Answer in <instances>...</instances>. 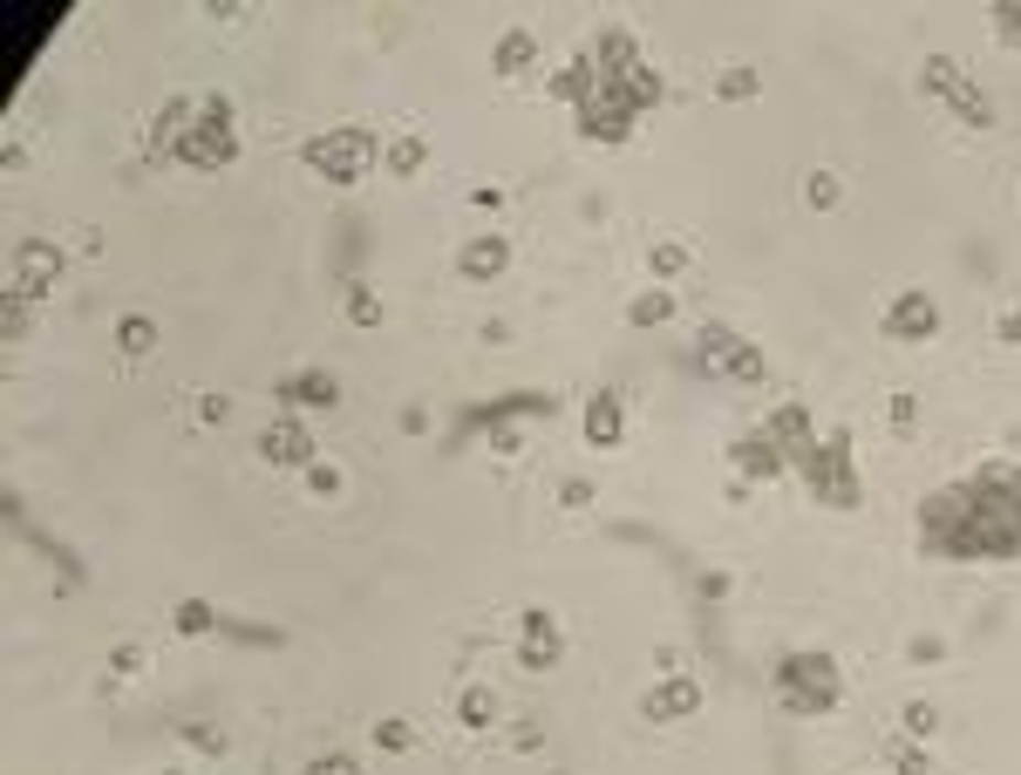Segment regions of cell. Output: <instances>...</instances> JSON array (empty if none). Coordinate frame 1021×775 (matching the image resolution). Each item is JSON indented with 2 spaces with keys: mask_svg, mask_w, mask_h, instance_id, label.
Returning <instances> with one entry per match:
<instances>
[{
  "mask_svg": "<svg viewBox=\"0 0 1021 775\" xmlns=\"http://www.w3.org/2000/svg\"><path fill=\"white\" fill-rule=\"evenodd\" d=\"M920 545L933 558H980L1001 564L1021 551V470L988 463L967 483H947L920 504Z\"/></svg>",
  "mask_w": 1021,
  "mask_h": 775,
  "instance_id": "cell-1",
  "label": "cell"
},
{
  "mask_svg": "<svg viewBox=\"0 0 1021 775\" xmlns=\"http://www.w3.org/2000/svg\"><path fill=\"white\" fill-rule=\"evenodd\" d=\"M804 476V489L817 504H831V510H851V504H866V483H858V456H851V435L838 429V435H824L817 442V456L797 470Z\"/></svg>",
  "mask_w": 1021,
  "mask_h": 775,
  "instance_id": "cell-2",
  "label": "cell"
},
{
  "mask_svg": "<svg viewBox=\"0 0 1021 775\" xmlns=\"http://www.w3.org/2000/svg\"><path fill=\"white\" fill-rule=\"evenodd\" d=\"M776 701L791 714H831L838 708V667L824 660V653H791V660L776 667Z\"/></svg>",
  "mask_w": 1021,
  "mask_h": 775,
  "instance_id": "cell-3",
  "label": "cell"
},
{
  "mask_svg": "<svg viewBox=\"0 0 1021 775\" xmlns=\"http://www.w3.org/2000/svg\"><path fill=\"white\" fill-rule=\"evenodd\" d=\"M178 163H191V171H225L232 150H239V137H232V109L212 96L205 109H191V122L178 130Z\"/></svg>",
  "mask_w": 1021,
  "mask_h": 775,
  "instance_id": "cell-4",
  "label": "cell"
},
{
  "mask_svg": "<svg viewBox=\"0 0 1021 775\" xmlns=\"http://www.w3.org/2000/svg\"><path fill=\"white\" fill-rule=\"evenodd\" d=\"M307 163L321 177H334V184H355V177H368V163H375V137L362 130V122H341V130L307 143Z\"/></svg>",
  "mask_w": 1021,
  "mask_h": 775,
  "instance_id": "cell-5",
  "label": "cell"
},
{
  "mask_svg": "<svg viewBox=\"0 0 1021 775\" xmlns=\"http://www.w3.org/2000/svg\"><path fill=\"white\" fill-rule=\"evenodd\" d=\"M695 367L701 375H722V381H763V354L750 341H735L729 326H709V334L695 341Z\"/></svg>",
  "mask_w": 1021,
  "mask_h": 775,
  "instance_id": "cell-6",
  "label": "cell"
},
{
  "mask_svg": "<svg viewBox=\"0 0 1021 775\" xmlns=\"http://www.w3.org/2000/svg\"><path fill=\"white\" fill-rule=\"evenodd\" d=\"M926 89H933V96H947V103H954V116H967L974 130H988V122H995V103L980 96L974 82L947 62V55H926Z\"/></svg>",
  "mask_w": 1021,
  "mask_h": 775,
  "instance_id": "cell-7",
  "label": "cell"
},
{
  "mask_svg": "<svg viewBox=\"0 0 1021 775\" xmlns=\"http://www.w3.org/2000/svg\"><path fill=\"white\" fill-rule=\"evenodd\" d=\"M933 326H939V306L920 293V286L885 306V341H933Z\"/></svg>",
  "mask_w": 1021,
  "mask_h": 775,
  "instance_id": "cell-8",
  "label": "cell"
},
{
  "mask_svg": "<svg viewBox=\"0 0 1021 775\" xmlns=\"http://www.w3.org/2000/svg\"><path fill=\"white\" fill-rule=\"evenodd\" d=\"M55 279H62V252H55V245H21V252H14V300L21 293H49Z\"/></svg>",
  "mask_w": 1021,
  "mask_h": 775,
  "instance_id": "cell-9",
  "label": "cell"
},
{
  "mask_svg": "<svg viewBox=\"0 0 1021 775\" xmlns=\"http://www.w3.org/2000/svg\"><path fill=\"white\" fill-rule=\"evenodd\" d=\"M701 708V687L688 680V674H675V680H660L647 701H641V714L647 721H681V714H695Z\"/></svg>",
  "mask_w": 1021,
  "mask_h": 775,
  "instance_id": "cell-10",
  "label": "cell"
},
{
  "mask_svg": "<svg viewBox=\"0 0 1021 775\" xmlns=\"http://www.w3.org/2000/svg\"><path fill=\"white\" fill-rule=\"evenodd\" d=\"M259 449H266V463H307V456H313V435H307L300 422H272V429L259 435Z\"/></svg>",
  "mask_w": 1021,
  "mask_h": 775,
  "instance_id": "cell-11",
  "label": "cell"
},
{
  "mask_svg": "<svg viewBox=\"0 0 1021 775\" xmlns=\"http://www.w3.org/2000/svg\"><path fill=\"white\" fill-rule=\"evenodd\" d=\"M518 646H525V660H531V667H552V660H559V626H552V612H525Z\"/></svg>",
  "mask_w": 1021,
  "mask_h": 775,
  "instance_id": "cell-12",
  "label": "cell"
},
{
  "mask_svg": "<svg viewBox=\"0 0 1021 775\" xmlns=\"http://www.w3.org/2000/svg\"><path fill=\"white\" fill-rule=\"evenodd\" d=\"M620 429H626V416H620V395H600L593 408H585V442L613 449V442H620Z\"/></svg>",
  "mask_w": 1021,
  "mask_h": 775,
  "instance_id": "cell-13",
  "label": "cell"
},
{
  "mask_svg": "<svg viewBox=\"0 0 1021 775\" xmlns=\"http://www.w3.org/2000/svg\"><path fill=\"white\" fill-rule=\"evenodd\" d=\"M293 408H334L341 401V388H334V375H293L287 388H280Z\"/></svg>",
  "mask_w": 1021,
  "mask_h": 775,
  "instance_id": "cell-14",
  "label": "cell"
},
{
  "mask_svg": "<svg viewBox=\"0 0 1021 775\" xmlns=\"http://www.w3.org/2000/svg\"><path fill=\"white\" fill-rule=\"evenodd\" d=\"M525 62H538V41H531L525 28H511V34L497 41V75H525Z\"/></svg>",
  "mask_w": 1021,
  "mask_h": 775,
  "instance_id": "cell-15",
  "label": "cell"
},
{
  "mask_svg": "<svg viewBox=\"0 0 1021 775\" xmlns=\"http://www.w3.org/2000/svg\"><path fill=\"white\" fill-rule=\"evenodd\" d=\"M463 272H470V279H497V272H504V238H477V245L463 252Z\"/></svg>",
  "mask_w": 1021,
  "mask_h": 775,
  "instance_id": "cell-16",
  "label": "cell"
},
{
  "mask_svg": "<svg viewBox=\"0 0 1021 775\" xmlns=\"http://www.w3.org/2000/svg\"><path fill=\"white\" fill-rule=\"evenodd\" d=\"M735 463L750 470V476H776V470H783V456H776V442H770V435H750V442L735 449Z\"/></svg>",
  "mask_w": 1021,
  "mask_h": 775,
  "instance_id": "cell-17",
  "label": "cell"
},
{
  "mask_svg": "<svg viewBox=\"0 0 1021 775\" xmlns=\"http://www.w3.org/2000/svg\"><path fill=\"white\" fill-rule=\"evenodd\" d=\"M116 341H123V354H150V341H157V326H150L143 313H130L123 326H116Z\"/></svg>",
  "mask_w": 1021,
  "mask_h": 775,
  "instance_id": "cell-18",
  "label": "cell"
},
{
  "mask_svg": "<svg viewBox=\"0 0 1021 775\" xmlns=\"http://www.w3.org/2000/svg\"><path fill=\"white\" fill-rule=\"evenodd\" d=\"M667 313H675V293H641V300H634V320H641V326H660Z\"/></svg>",
  "mask_w": 1021,
  "mask_h": 775,
  "instance_id": "cell-19",
  "label": "cell"
},
{
  "mask_svg": "<svg viewBox=\"0 0 1021 775\" xmlns=\"http://www.w3.org/2000/svg\"><path fill=\"white\" fill-rule=\"evenodd\" d=\"M995 34L1008 41V49H1021V0H1001L995 8Z\"/></svg>",
  "mask_w": 1021,
  "mask_h": 775,
  "instance_id": "cell-20",
  "label": "cell"
},
{
  "mask_svg": "<svg viewBox=\"0 0 1021 775\" xmlns=\"http://www.w3.org/2000/svg\"><path fill=\"white\" fill-rule=\"evenodd\" d=\"M416 163H422V137H402L396 150H388V171H396V177H409Z\"/></svg>",
  "mask_w": 1021,
  "mask_h": 775,
  "instance_id": "cell-21",
  "label": "cell"
},
{
  "mask_svg": "<svg viewBox=\"0 0 1021 775\" xmlns=\"http://www.w3.org/2000/svg\"><path fill=\"white\" fill-rule=\"evenodd\" d=\"M716 89H722L729 103H742V96H756V75H750V68H729V75L716 82Z\"/></svg>",
  "mask_w": 1021,
  "mask_h": 775,
  "instance_id": "cell-22",
  "label": "cell"
},
{
  "mask_svg": "<svg viewBox=\"0 0 1021 775\" xmlns=\"http://www.w3.org/2000/svg\"><path fill=\"white\" fill-rule=\"evenodd\" d=\"M205 626H212V605L184 599V605H178V633H205Z\"/></svg>",
  "mask_w": 1021,
  "mask_h": 775,
  "instance_id": "cell-23",
  "label": "cell"
},
{
  "mask_svg": "<svg viewBox=\"0 0 1021 775\" xmlns=\"http://www.w3.org/2000/svg\"><path fill=\"white\" fill-rule=\"evenodd\" d=\"M347 320L375 326V320H381V300H375V293H347Z\"/></svg>",
  "mask_w": 1021,
  "mask_h": 775,
  "instance_id": "cell-24",
  "label": "cell"
},
{
  "mask_svg": "<svg viewBox=\"0 0 1021 775\" xmlns=\"http://www.w3.org/2000/svg\"><path fill=\"white\" fill-rule=\"evenodd\" d=\"M456 708H463V721H470V728H484V721H491V693H463Z\"/></svg>",
  "mask_w": 1021,
  "mask_h": 775,
  "instance_id": "cell-25",
  "label": "cell"
},
{
  "mask_svg": "<svg viewBox=\"0 0 1021 775\" xmlns=\"http://www.w3.org/2000/svg\"><path fill=\"white\" fill-rule=\"evenodd\" d=\"M892 768H899V775H926V755L899 742V749H892Z\"/></svg>",
  "mask_w": 1021,
  "mask_h": 775,
  "instance_id": "cell-26",
  "label": "cell"
},
{
  "mask_svg": "<svg viewBox=\"0 0 1021 775\" xmlns=\"http://www.w3.org/2000/svg\"><path fill=\"white\" fill-rule=\"evenodd\" d=\"M810 204H838V177H831V171L810 177Z\"/></svg>",
  "mask_w": 1021,
  "mask_h": 775,
  "instance_id": "cell-27",
  "label": "cell"
},
{
  "mask_svg": "<svg viewBox=\"0 0 1021 775\" xmlns=\"http://www.w3.org/2000/svg\"><path fill=\"white\" fill-rule=\"evenodd\" d=\"M313 775H362L355 755H327V762H313Z\"/></svg>",
  "mask_w": 1021,
  "mask_h": 775,
  "instance_id": "cell-28",
  "label": "cell"
},
{
  "mask_svg": "<svg viewBox=\"0 0 1021 775\" xmlns=\"http://www.w3.org/2000/svg\"><path fill=\"white\" fill-rule=\"evenodd\" d=\"M654 266H660V272H681V266H688V252H681V245H660Z\"/></svg>",
  "mask_w": 1021,
  "mask_h": 775,
  "instance_id": "cell-29",
  "label": "cell"
},
{
  "mask_svg": "<svg viewBox=\"0 0 1021 775\" xmlns=\"http://www.w3.org/2000/svg\"><path fill=\"white\" fill-rule=\"evenodd\" d=\"M926 728H933V708H926V701H913V708H906V734H926Z\"/></svg>",
  "mask_w": 1021,
  "mask_h": 775,
  "instance_id": "cell-30",
  "label": "cell"
},
{
  "mask_svg": "<svg viewBox=\"0 0 1021 775\" xmlns=\"http://www.w3.org/2000/svg\"><path fill=\"white\" fill-rule=\"evenodd\" d=\"M307 476H313V489H321V497H334V489H341V470H327V463L307 470Z\"/></svg>",
  "mask_w": 1021,
  "mask_h": 775,
  "instance_id": "cell-31",
  "label": "cell"
},
{
  "mask_svg": "<svg viewBox=\"0 0 1021 775\" xmlns=\"http://www.w3.org/2000/svg\"><path fill=\"white\" fill-rule=\"evenodd\" d=\"M1001 334H1008V341H1021V306H1014V313L1001 320Z\"/></svg>",
  "mask_w": 1021,
  "mask_h": 775,
  "instance_id": "cell-32",
  "label": "cell"
}]
</instances>
